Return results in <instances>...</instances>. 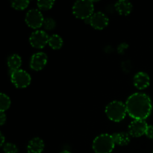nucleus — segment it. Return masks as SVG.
I'll return each mask as SVG.
<instances>
[{"mask_svg":"<svg viewBox=\"0 0 153 153\" xmlns=\"http://www.w3.org/2000/svg\"><path fill=\"white\" fill-rule=\"evenodd\" d=\"M126 106L127 114L134 120H145L150 115L152 110L151 99L143 93L131 94L127 99Z\"/></svg>","mask_w":153,"mask_h":153,"instance_id":"obj_1","label":"nucleus"},{"mask_svg":"<svg viewBox=\"0 0 153 153\" xmlns=\"http://www.w3.org/2000/svg\"><path fill=\"white\" fill-rule=\"evenodd\" d=\"M115 144L112 135L102 134L94 139L92 146L96 153H111L114 149Z\"/></svg>","mask_w":153,"mask_h":153,"instance_id":"obj_2","label":"nucleus"},{"mask_svg":"<svg viewBox=\"0 0 153 153\" xmlns=\"http://www.w3.org/2000/svg\"><path fill=\"white\" fill-rule=\"evenodd\" d=\"M105 114L111 121L120 122L127 114L126 106L120 101H113L106 106Z\"/></svg>","mask_w":153,"mask_h":153,"instance_id":"obj_3","label":"nucleus"},{"mask_svg":"<svg viewBox=\"0 0 153 153\" xmlns=\"http://www.w3.org/2000/svg\"><path fill=\"white\" fill-rule=\"evenodd\" d=\"M94 2L90 0H79L73 6V13L76 17L85 20L94 14Z\"/></svg>","mask_w":153,"mask_h":153,"instance_id":"obj_4","label":"nucleus"},{"mask_svg":"<svg viewBox=\"0 0 153 153\" xmlns=\"http://www.w3.org/2000/svg\"><path fill=\"white\" fill-rule=\"evenodd\" d=\"M10 80L16 88H25L31 84V78L26 71L19 69L11 72Z\"/></svg>","mask_w":153,"mask_h":153,"instance_id":"obj_5","label":"nucleus"},{"mask_svg":"<svg viewBox=\"0 0 153 153\" xmlns=\"http://www.w3.org/2000/svg\"><path fill=\"white\" fill-rule=\"evenodd\" d=\"M44 18L41 11L38 9L33 8L28 10L25 15V22L31 28L37 29L43 25Z\"/></svg>","mask_w":153,"mask_h":153,"instance_id":"obj_6","label":"nucleus"},{"mask_svg":"<svg viewBox=\"0 0 153 153\" xmlns=\"http://www.w3.org/2000/svg\"><path fill=\"white\" fill-rule=\"evenodd\" d=\"M49 37L46 31L42 30H37L32 32L29 37L30 44L34 48L42 49L49 43Z\"/></svg>","mask_w":153,"mask_h":153,"instance_id":"obj_7","label":"nucleus"},{"mask_svg":"<svg viewBox=\"0 0 153 153\" xmlns=\"http://www.w3.org/2000/svg\"><path fill=\"white\" fill-rule=\"evenodd\" d=\"M148 125L143 120H134L128 126V134L134 137H138L146 133Z\"/></svg>","mask_w":153,"mask_h":153,"instance_id":"obj_8","label":"nucleus"},{"mask_svg":"<svg viewBox=\"0 0 153 153\" xmlns=\"http://www.w3.org/2000/svg\"><path fill=\"white\" fill-rule=\"evenodd\" d=\"M108 18L102 12H96L90 17V25L95 29H103L108 25Z\"/></svg>","mask_w":153,"mask_h":153,"instance_id":"obj_9","label":"nucleus"},{"mask_svg":"<svg viewBox=\"0 0 153 153\" xmlns=\"http://www.w3.org/2000/svg\"><path fill=\"white\" fill-rule=\"evenodd\" d=\"M48 61V57L44 52H37L31 56L30 61V67L32 70L39 71L46 66Z\"/></svg>","mask_w":153,"mask_h":153,"instance_id":"obj_10","label":"nucleus"},{"mask_svg":"<svg viewBox=\"0 0 153 153\" xmlns=\"http://www.w3.org/2000/svg\"><path fill=\"white\" fill-rule=\"evenodd\" d=\"M133 82L135 88L139 90H143L149 87L150 84V78L147 73L144 72H139L134 76Z\"/></svg>","mask_w":153,"mask_h":153,"instance_id":"obj_11","label":"nucleus"},{"mask_svg":"<svg viewBox=\"0 0 153 153\" xmlns=\"http://www.w3.org/2000/svg\"><path fill=\"white\" fill-rule=\"evenodd\" d=\"M44 142L40 137H34L28 142L27 150L28 153H41L44 149Z\"/></svg>","mask_w":153,"mask_h":153,"instance_id":"obj_12","label":"nucleus"},{"mask_svg":"<svg viewBox=\"0 0 153 153\" xmlns=\"http://www.w3.org/2000/svg\"><path fill=\"white\" fill-rule=\"evenodd\" d=\"M115 9L121 15H128L132 10V4L127 0H120L115 4Z\"/></svg>","mask_w":153,"mask_h":153,"instance_id":"obj_13","label":"nucleus"},{"mask_svg":"<svg viewBox=\"0 0 153 153\" xmlns=\"http://www.w3.org/2000/svg\"><path fill=\"white\" fill-rule=\"evenodd\" d=\"M21 64H22V59H21V57L17 54L11 55L7 58V66L11 72L19 70Z\"/></svg>","mask_w":153,"mask_h":153,"instance_id":"obj_14","label":"nucleus"},{"mask_svg":"<svg viewBox=\"0 0 153 153\" xmlns=\"http://www.w3.org/2000/svg\"><path fill=\"white\" fill-rule=\"evenodd\" d=\"M115 143L120 146H126L130 142V136L128 133L117 132L112 134Z\"/></svg>","mask_w":153,"mask_h":153,"instance_id":"obj_15","label":"nucleus"},{"mask_svg":"<svg viewBox=\"0 0 153 153\" xmlns=\"http://www.w3.org/2000/svg\"><path fill=\"white\" fill-rule=\"evenodd\" d=\"M49 45L52 49H59L63 46V39L58 34H52L49 37Z\"/></svg>","mask_w":153,"mask_h":153,"instance_id":"obj_16","label":"nucleus"},{"mask_svg":"<svg viewBox=\"0 0 153 153\" xmlns=\"http://www.w3.org/2000/svg\"><path fill=\"white\" fill-rule=\"evenodd\" d=\"M10 100L6 94L1 93L0 94V110L4 112L10 108Z\"/></svg>","mask_w":153,"mask_h":153,"instance_id":"obj_17","label":"nucleus"},{"mask_svg":"<svg viewBox=\"0 0 153 153\" xmlns=\"http://www.w3.org/2000/svg\"><path fill=\"white\" fill-rule=\"evenodd\" d=\"M54 4H55V1H52V0H40L37 2L38 8L43 10H49L52 8Z\"/></svg>","mask_w":153,"mask_h":153,"instance_id":"obj_18","label":"nucleus"},{"mask_svg":"<svg viewBox=\"0 0 153 153\" xmlns=\"http://www.w3.org/2000/svg\"><path fill=\"white\" fill-rule=\"evenodd\" d=\"M29 4V1L27 0H14L11 1V6L16 10H24Z\"/></svg>","mask_w":153,"mask_h":153,"instance_id":"obj_19","label":"nucleus"},{"mask_svg":"<svg viewBox=\"0 0 153 153\" xmlns=\"http://www.w3.org/2000/svg\"><path fill=\"white\" fill-rule=\"evenodd\" d=\"M55 25H56V22H55V19H53L52 18L47 17L44 19L43 26L46 30H52L55 28Z\"/></svg>","mask_w":153,"mask_h":153,"instance_id":"obj_20","label":"nucleus"},{"mask_svg":"<svg viewBox=\"0 0 153 153\" xmlns=\"http://www.w3.org/2000/svg\"><path fill=\"white\" fill-rule=\"evenodd\" d=\"M4 153H18V148L13 143H6L3 145Z\"/></svg>","mask_w":153,"mask_h":153,"instance_id":"obj_21","label":"nucleus"},{"mask_svg":"<svg viewBox=\"0 0 153 153\" xmlns=\"http://www.w3.org/2000/svg\"><path fill=\"white\" fill-rule=\"evenodd\" d=\"M145 134H146L149 138L153 139V126H148Z\"/></svg>","mask_w":153,"mask_h":153,"instance_id":"obj_22","label":"nucleus"},{"mask_svg":"<svg viewBox=\"0 0 153 153\" xmlns=\"http://www.w3.org/2000/svg\"><path fill=\"white\" fill-rule=\"evenodd\" d=\"M6 122V115L4 112L1 111L0 112V124L1 126L4 125V123Z\"/></svg>","mask_w":153,"mask_h":153,"instance_id":"obj_23","label":"nucleus"},{"mask_svg":"<svg viewBox=\"0 0 153 153\" xmlns=\"http://www.w3.org/2000/svg\"><path fill=\"white\" fill-rule=\"evenodd\" d=\"M0 136H1V146H3L4 145V136H3L2 134H0Z\"/></svg>","mask_w":153,"mask_h":153,"instance_id":"obj_24","label":"nucleus"},{"mask_svg":"<svg viewBox=\"0 0 153 153\" xmlns=\"http://www.w3.org/2000/svg\"><path fill=\"white\" fill-rule=\"evenodd\" d=\"M60 153H71V152H70V151H68V150H64V151H62V152H60Z\"/></svg>","mask_w":153,"mask_h":153,"instance_id":"obj_25","label":"nucleus"},{"mask_svg":"<svg viewBox=\"0 0 153 153\" xmlns=\"http://www.w3.org/2000/svg\"><path fill=\"white\" fill-rule=\"evenodd\" d=\"M152 153H153V152H152Z\"/></svg>","mask_w":153,"mask_h":153,"instance_id":"obj_26","label":"nucleus"}]
</instances>
